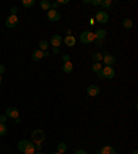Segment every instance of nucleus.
Here are the masks:
<instances>
[{"instance_id": "f03ea898", "label": "nucleus", "mask_w": 138, "mask_h": 154, "mask_svg": "<svg viewBox=\"0 0 138 154\" xmlns=\"http://www.w3.org/2000/svg\"><path fill=\"white\" fill-rule=\"evenodd\" d=\"M31 139H32V143L42 145L44 142V139H46V132L43 129H35L31 135Z\"/></svg>"}, {"instance_id": "7ed1b4c3", "label": "nucleus", "mask_w": 138, "mask_h": 154, "mask_svg": "<svg viewBox=\"0 0 138 154\" xmlns=\"http://www.w3.org/2000/svg\"><path fill=\"white\" fill-rule=\"evenodd\" d=\"M116 74V72L112 66H102V70L98 73V77L99 79H108V80H112Z\"/></svg>"}, {"instance_id": "9d476101", "label": "nucleus", "mask_w": 138, "mask_h": 154, "mask_svg": "<svg viewBox=\"0 0 138 154\" xmlns=\"http://www.w3.org/2000/svg\"><path fill=\"white\" fill-rule=\"evenodd\" d=\"M86 92L88 96H97L99 94V87L98 85H94V84H91L88 87L86 88Z\"/></svg>"}, {"instance_id": "e433bc0d", "label": "nucleus", "mask_w": 138, "mask_h": 154, "mask_svg": "<svg viewBox=\"0 0 138 154\" xmlns=\"http://www.w3.org/2000/svg\"><path fill=\"white\" fill-rule=\"evenodd\" d=\"M50 55H51V54H50L48 51H44V56H50Z\"/></svg>"}, {"instance_id": "2f4dec72", "label": "nucleus", "mask_w": 138, "mask_h": 154, "mask_svg": "<svg viewBox=\"0 0 138 154\" xmlns=\"http://www.w3.org/2000/svg\"><path fill=\"white\" fill-rule=\"evenodd\" d=\"M57 3H58V4H68V3H69V0H58Z\"/></svg>"}, {"instance_id": "aec40b11", "label": "nucleus", "mask_w": 138, "mask_h": 154, "mask_svg": "<svg viewBox=\"0 0 138 154\" xmlns=\"http://www.w3.org/2000/svg\"><path fill=\"white\" fill-rule=\"evenodd\" d=\"M39 50L40 51H47L48 50V41H46V40H40L39 41Z\"/></svg>"}, {"instance_id": "4be33fe9", "label": "nucleus", "mask_w": 138, "mask_h": 154, "mask_svg": "<svg viewBox=\"0 0 138 154\" xmlns=\"http://www.w3.org/2000/svg\"><path fill=\"white\" fill-rule=\"evenodd\" d=\"M91 70L94 72V73H99V72L102 70V65L99 62H94L93 63V66H91Z\"/></svg>"}, {"instance_id": "ea45409f", "label": "nucleus", "mask_w": 138, "mask_h": 154, "mask_svg": "<svg viewBox=\"0 0 138 154\" xmlns=\"http://www.w3.org/2000/svg\"><path fill=\"white\" fill-rule=\"evenodd\" d=\"M54 154H61V153H58V151H57V153H54Z\"/></svg>"}, {"instance_id": "6e6552de", "label": "nucleus", "mask_w": 138, "mask_h": 154, "mask_svg": "<svg viewBox=\"0 0 138 154\" xmlns=\"http://www.w3.org/2000/svg\"><path fill=\"white\" fill-rule=\"evenodd\" d=\"M47 18L51 22H57V21L61 20V14H59L57 10H48L47 11Z\"/></svg>"}, {"instance_id": "473e14b6", "label": "nucleus", "mask_w": 138, "mask_h": 154, "mask_svg": "<svg viewBox=\"0 0 138 154\" xmlns=\"http://www.w3.org/2000/svg\"><path fill=\"white\" fill-rule=\"evenodd\" d=\"M4 72H6V67H4V66H3V65H0V76L3 74Z\"/></svg>"}, {"instance_id": "cd10ccee", "label": "nucleus", "mask_w": 138, "mask_h": 154, "mask_svg": "<svg viewBox=\"0 0 138 154\" xmlns=\"http://www.w3.org/2000/svg\"><path fill=\"white\" fill-rule=\"evenodd\" d=\"M6 121H7V116H6V114H3V116H0V123H3V124H6Z\"/></svg>"}, {"instance_id": "5701e85b", "label": "nucleus", "mask_w": 138, "mask_h": 154, "mask_svg": "<svg viewBox=\"0 0 138 154\" xmlns=\"http://www.w3.org/2000/svg\"><path fill=\"white\" fill-rule=\"evenodd\" d=\"M7 134V125L3 123H0V136H3V135Z\"/></svg>"}, {"instance_id": "f257e3e1", "label": "nucleus", "mask_w": 138, "mask_h": 154, "mask_svg": "<svg viewBox=\"0 0 138 154\" xmlns=\"http://www.w3.org/2000/svg\"><path fill=\"white\" fill-rule=\"evenodd\" d=\"M18 150L24 154H35V143H32L31 140H20V143L17 145Z\"/></svg>"}, {"instance_id": "1a4fd4ad", "label": "nucleus", "mask_w": 138, "mask_h": 154, "mask_svg": "<svg viewBox=\"0 0 138 154\" xmlns=\"http://www.w3.org/2000/svg\"><path fill=\"white\" fill-rule=\"evenodd\" d=\"M62 43H64V39H62V36H59V35H54L51 37V40H50V44L55 48H58Z\"/></svg>"}, {"instance_id": "9b49d317", "label": "nucleus", "mask_w": 138, "mask_h": 154, "mask_svg": "<svg viewBox=\"0 0 138 154\" xmlns=\"http://www.w3.org/2000/svg\"><path fill=\"white\" fill-rule=\"evenodd\" d=\"M6 116L10 117V119H14L15 120L17 117H20V111L17 107H8L7 110H6Z\"/></svg>"}, {"instance_id": "bb28decb", "label": "nucleus", "mask_w": 138, "mask_h": 154, "mask_svg": "<svg viewBox=\"0 0 138 154\" xmlns=\"http://www.w3.org/2000/svg\"><path fill=\"white\" fill-rule=\"evenodd\" d=\"M101 1H102V0H91L90 4H93V6H99V4H101Z\"/></svg>"}, {"instance_id": "2eb2a0df", "label": "nucleus", "mask_w": 138, "mask_h": 154, "mask_svg": "<svg viewBox=\"0 0 138 154\" xmlns=\"http://www.w3.org/2000/svg\"><path fill=\"white\" fill-rule=\"evenodd\" d=\"M62 70H64V73H72V70H73V63L71 61L69 62H64Z\"/></svg>"}, {"instance_id": "f8f14e48", "label": "nucleus", "mask_w": 138, "mask_h": 154, "mask_svg": "<svg viewBox=\"0 0 138 154\" xmlns=\"http://www.w3.org/2000/svg\"><path fill=\"white\" fill-rule=\"evenodd\" d=\"M44 58V52L40 51V50H35L32 52V59L33 61H42Z\"/></svg>"}, {"instance_id": "72a5a7b5", "label": "nucleus", "mask_w": 138, "mask_h": 154, "mask_svg": "<svg viewBox=\"0 0 138 154\" xmlns=\"http://www.w3.org/2000/svg\"><path fill=\"white\" fill-rule=\"evenodd\" d=\"M75 154H87V151H86V150H82V149H80V150L75 151Z\"/></svg>"}, {"instance_id": "7c9ffc66", "label": "nucleus", "mask_w": 138, "mask_h": 154, "mask_svg": "<svg viewBox=\"0 0 138 154\" xmlns=\"http://www.w3.org/2000/svg\"><path fill=\"white\" fill-rule=\"evenodd\" d=\"M57 7H58V3H57V1L51 3V10H57Z\"/></svg>"}, {"instance_id": "a878e982", "label": "nucleus", "mask_w": 138, "mask_h": 154, "mask_svg": "<svg viewBox=\"0 0 138 154\" xmlns=\"http://www.w3.org/2000/svg\"><path fill=\"white\" fill-rule=\"evenodd\" d=\"M104 44H105V41H104V40H97V44H95V46H97V47H104Z\"/></svg>"}, {"instance_id": "0eeeda50", "label": "nucleus", "mask_w": 138, "mask_h": 154, "mask_svg": "<svg viewBox=\"0 0 138 154\" xmlns=\"http://www.w3.org/2000/svg\"><path fill=\"white\" fill-rule=\"evenodd\" d=\"M18 22H20L18 17L17 15H10L7 20H6V26L10 28V29H12V28H15L17 25H18Z\"/></svg>"}, {"instance_id": "b1692460", "label": "nucleus", "mask_w": 138, "mask_h": 154, "mask_svg": "<svg viewBox=\"0 0 138 154\" xmlns=\"http://www.w3.org/2000/svg\"><path fill=\"white\" fill-rule=\"evenodd\" d=\"M35 4V0H22V6L24 7H32Z\"/></svg>"}, {"instance_id": "39448f33", "label": "nucleus", "mask_w": 138, "mask_h": 154, "mask_svg": "<svg viewBox=\"0 0 138 154\" xmlns=\"http://www.w3.org/2000/svg\"><path fill=\"white\" fill-rule=\"evenodd\" d=\"M102 61H104V63H105V66H112V65L116 63V56L112 55L110 52L105 51L102 54Z\"/></svg>"}, {"instance_id": "a211bd4d", "label": "nucleus", "mask_w": 138, "mask_h": 154, "mask_svg": "<svg viewBox=\"0 0 138 154\" xmlns=\"http://www.w3.org/2000/svg\"><path fill=\"white\" fill-rule=\"evenodd\" d=\"M40 7L43 8L44 11H48V10H51V3L48 0H42L40 1Z\"/></svg>"}, {"instance_id": "6ab92c4d", "label": "nucleus", "mask_w": 138, "mask_h": 154, "mask_svg": "<svg viewBox=\"0 0 138 154\" xmlns=\"http://www.w3.org/2000/svg\"><path fill=\"white\" fill-rule=\"evenodd\" d=\"M99 6H101V8H102V11H105V10H109L110 6H112V0H102Z\"/></svg>"}, {"instance_id": "c756f323", "label": "nucleus", "mask_w": 138, "mask_h": 154, "mask_svg": "<svg viewBox=\"0 0 138 154\" xmlns=\"http://www.w3.org/2000/svg\"><path fill=\"white\" fill-rule=\"evenodd\" d=\"M17 12H18V8H17V7H12V8H11V15H17Z\"/></svg>"}, {"instance_id": "4c0bfd02", "label": "nucleus", "mask_w": 138, "mask_h": 154, "mask_svg": "<svg viewBox=\"0 0 138 154\" xmlns=\"http://www.w3.org/2000/svg\"><path fill=\"white\" fill-rule=\"evenodd\" d=\"M36 154H44V153H42V151H39V153H36Z\"/></svg>"}, {"instance_id": "20e7f679", "label": "nucleus", "mask_w": 138, "mask_h": 154, "mask_svg": "<svg viewBox=\"0 0 138 154\" xmlns=\"http://www.w3.org/2000/svg\"><path fill=\"white\" fill-rule=\"evenodd\" d=\"M79 40L82 41L83 44H91V43H93V41L95 40V36H94V33H93V32L84 30L83 33H80Z\"/></svg>"}, {"instance_id": "4468645a", "label": "nucleus", "mask_w": 138, "mask_h": 154, "mask_svg": "<svg viewBox=\"0 0 138 154\" xmlns=\"http://www.w3.org/2000/svg\"><path fill=\"white\" fill-rule=\"evenodd\" d=\"M95 40H104L107 36V30L105 29H97V32H94Z\"/></svg>"}, {"instance_id": "dca6fc26", "label": "nucleus", "mask_w": 138, "mask_h": 154, "mask_svg": "<svg viewBox=\"0 0 138 154\" xmlns=\"http://www.w3.org/2000/svg\"><path fill=\"white\" fill-rule=\"evenodd\" d=\"M99 154H116V150L112 146H104L99 151Z\"/></svg>"}, {"instance_id": "423d86ee", "label": "nucleus", "mask_w": 138, "mask_h": 154, "mask_svg": "<svg viewBox=\"0 0 138 154\" xmlns=\"http://www.w3.org/2000/svg\"><path fill=\"white\" fill-rule=\"evenodd\" d=\"M95 20L98 24H108V21H109V15H108L107 11H98L95 14Z\"/></svg>"}, {"instance_id": "393cba45", "label": "nucleus", "mask_w": 138, "mask_h": 154, "mask_svg": "<svg viewBox=\"0 0 138 154\" xmlns=\"http://www.w3.org/2000/svg\"><path fill=\"white\" fill-rule=\"evenodd\" d=\"M93 59H94V62H99V61H102V54L95 52L94 55H93Z\"/></svg>"}, {"instance_id": "ddd939ff", "label": "nucleus", "mask_w": 138, "mask_h": 154, "mask_svg": "<svg viewBox=\"0 0 138 154\" xmlns=\"http://www.w3.org/2000/svg\"><path fill=\"white\" fill-rule=\"evenodd\" d=\"M64 43L66 44L68 47H73V46H75L76 44V37L75 36H66V37H65V39H64Z\"/></svg>"}, {"instance_id": "412c9836", "label": "nucleus", "mask_w": 138, "mask_h": 154, "mask_svg": "<svg viewBox=\"0 0 138 154\" xmlns=\"http://www.w3.org/2000/svg\"><path fill=\"white\" fill-rule=\"evenodd\" d=\"M68 150V145L66 143H58V146H57V151H58V153H61V154H64L65 153V151Z\"/></svg>"}, {"instance_id": "58836bf2", "label": "nucleus", "mask_w": 138, "mask_h": 154, "mask_svg": "<svg viewBox=\"0 0 138 154\" xmlns=\"http://www.w3.org/2000/svg\"><path fill=\"white\" fill-rule=\"evenodd\" d=\"M0 84H1V76H0Z\"/></svg>"}, {"instance_id": "f704fd0d", "label": "nucleus", "mask_w": 138, "mask_h": 154, "mask_svg": "<svg viewBox=\"0 0 138 154\" xmlns=\"http://www.w3.org/2000/svg\"><path fill=\"white\" fill-rule=\"evenodd\" d=\"M58 52H59V48L53 47V54H58Z\"/></svg>"}, {"instance_id": "c85d7f7f", "label": "nucleus", "mask_w": 138, "mask_h": 154, "mask_svg": "<svg viewBox=\"0 0 138 154\" xmlns=\"http://www.w3.org/2000/svg\"><path fill=\"white\" fill-rule=\"evenodd\" d=\"M62 61L64 62H69V61H71V56L68 55V54H65V55L62 56Z\"/></svg>"}, {"instance_id": "c9c22d12", "label": "nucleus", "mask_w": 138, "mask_h": 154, "mask_svg": "<svg viewBox=\"0 0 138 154\" xmlns=\"http://www.w3.org/2000/svg\"><path fill=\"white\" fill-rule=\"evenodd\" d=\"M14 121H15V124H20V123H21V119H20V117H17Z\"/></svg>"}, {"instance_id": "f3484780", "label": "nucleus", "mask_w": 138, "mask_h": 154, "mask_svg": "<svg viewBox=\"0 0 138 154\" xmlns=\"http://www.w3.org/2000/svg\"><path fill=\"white\" fill-rule=\"evenodd\" d=\"M122 25H123V28L131 29L133 26H134V22H133V20H130V18H126V20H123Z\"/></svg>"}]
</instances>
